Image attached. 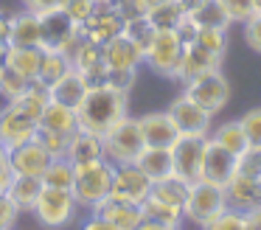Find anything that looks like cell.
<instances>
[{
	"mask_svg": "<svg viewBox=\"0 0 261 230\" xmlns=\"http://www.w3.org/2000/svg\"><path fill=\"white\" fill-rule=\"evenodd\" d=\"M194 42L202 45V48L211 50V54L225 56V50H227V28H199Z\"/></svg>",
	"mask_w": 261,
	"mask_h": 230,
	"instance_id": "cell-39",
	"label": "cell"
},
{
	"mask_svg": "<svg viewBox=\"0 0 261 230\" xmlns=\"http://www.w3.org/2000/svg\"><path fill=\"white\" fill-rule=\"evenodd\" d=\"M141 211H143V216H146V219H152V222H160V224H166V227H171V230H180L182 222H186V219H182V211H180V208L169 205V202L158 199V196H152V194L143 199Z\"/></svg>",
	"mask_w": 261,
	"mask_h": 230,
	"instance_id": "cell-31",
	"label": "cell"
},
{
	"mask_svg": "<svg viewBox=\"0 0 261 230\" xmlns=\"http://www.w3.org/2000/svg\"><path fill=\"white\" fill-rule=\"evenodd\" d=\"M152 194V180L135 166V163H126V166H115L113 171V196L126 202H135L143 205V199Z\"/></svg>",
	"mask_w": 261,
	"mask_h": 230,
	"instance_id": "cell-14",
	"label": "cell"
},
{
	"mask_svg": "<svg viewBox=\"0 0 261 230\" xmlns=\"http://www.w3.org/2000/svg\"><path fill=\"white\" fill-rule=\"evenodd\" d=\"M225 196H227V208H233V211H247V208L261 202L258 180H250L244 174H233V180L225 185Z\"/></svg>",
	"mask_w": 261,
	"mask_h": 230,
	"instance_id": "cell-26",
	"label": "cell"
},
{
	"mask_svg": "<svg viewBox=\"0 0 261 230\" xmlns=\"http://www.w3.org/2000/svg\"><path fill=\"white\" fill-rule=\"evenodd\" d=\"M177 3H180L182 9H186V11H194V9H197V6H199V3H205V0H177Z\"/></svg>",
	"mask_w": 261,
	"mask_h": 230,
	"instance_id": "cell-56",
	"label": "cell"
},
{
	"mask_svg": "<svg viewBox=\"0 0 261 230\" xmlns=\"http://www.w3.org/2000/svg\"><path fill=\"white\" fill-rule=\"evenodd\" d=\"M40 126L51 129V132H59V135H73L79 129V118H76V110H70V107L48 101L45 112L40 115Z\"/></svg>",
	"mask_w": 261,
	"mask_h": 230,
	"instance_id": "cell-28",
	"label": "cell"
},
{
	"mask_svg": "<svg viewBox=\"0 0 261 230\" xmlns=\"http://www.w3.org/2000/svg\"><path fill=\"white\" fill-rule=\"evenodd\" d=\"M34 140H37V143H40L51 157H65V151H68V143H70V135H59V132H51V129L37 126Z\"/></svg>",
	"mask_w": 261,
	"mask_h": 230,
	"instance_id": "cell-38",
	"label": "cell"
},
{
	"mask_svg": "<svg viewBox=\"0 0 261 230\" xmlns=\"http://www.w3.org/2000/svg\"><path fill=\"white\" fill-rule=\"evenodd\" d=\"M253 3H255V11L261 14V0H253Z\"/></svg>",
	"mask_w": 261,
	"mask_h": 230,
	"instance_id": "cell-59",
	"label": "cell"
},
{
	"mask_svg": "<svg viewBox=\"0 0 261 230\" xmlns=\"http://www.w3.org/2000/svg\"><path fill=\"white\" fill-rule=\"evenodd\" d=\"M9 160H12V171L14 174H29V177H42V171L48 168V163L54 160L45 149H42L37 140L17 146V149L9 151Z\"/></svg>",
	"mask_w": 261,
	"mask_h": 230,
	"instance_id": "cell-20",
	"label": "cell"
},
{
	"mask_svg": "<svg viewBox=\"0 0 261 230\" xmlns=\"http://www.w3.org/2000/svg\"><path fill=\"white\" fill-rule=\"evenodd\" d=\"M227 9V14H230L233 25H242L244 20H250V17L255 14V3L253 0H222Z\"/></svg>",
	"mask_w": 261,
	"mask_h": 230,
	"instance_id": "cell-46",
	"label": "cell"
},
{
	"mask_svg": "<svg viewBox=\"0 0 261 230\" xmlns=\"http://www.w3.org/2000/svg\"><path fill=\"white\" fill-rule=\"evenodd\" d=\"M3 62H6V70L17 73V76H25V79H37V73H40V62H42V48L9 45Z\"/></svg>",
	"mask_w": 261,
	"mask_h": 230,
	"instance_id": "cell-27",
	"label": "cell"
},
{
	"mask_svg": "<svg viewBox=\"0 0 261 230\" xmlns=\"http://www.w3.org/2000/svg\"><path fill=\"white\" fill-rule=\"evenodd\" d=\"M70 65H73L90 84H104L107 70H110L107 62H104V48H101V45L87 42V39L76 48V54L70 56Z\"/></svg>",
	"mask_w": 261,
	"mask_h": 230,
	"instance_id": "cell-19",
	"label": "cell"
},
{
	"mask_svg": "<svg viewBox=\"0 0 261 230\" xmlns=\"http://www.w3.org/2000/svg\"><path fill=\"white\" fill-rule=\"evenodd\" d=\"M202 230H244L242 224V211H233V208H227L222 216H216L211 224H205Z\"/></svg>",
	"mask_w": 261,
	"mask_h": 230,
	"instance_id": "cell-48",
	"label": "cell"
},
{
	"mask_svg": "<svg viewBox=\"0 0 261 230\" xmlns=\"http://www.w3.org/2000/svg\"><path fill=\"white\" fill-rule=\"evenodd\" d=\"M104 48V62L110 70H141L143 65V48L135 45L126 34H118L115 39H110Z\"/></svg>",
	"mask_w": 261,
	"mask_h": 230,
	"instance_id": "cell-18",
	"label": "cell"
},
{
	"mask_svg": "<svg viewBox=\"0 0 261 230\" xmlns=\"http://www.w3.org/2000/svg\"><path fill=\"white\" fill-rule=\"evenodd\" d=\"M12 160H9V151L0 146V191H6L9 180H12Z\"/></svg>",
	"mask_w": 261,
	"mask_h": 230,
	"instance_id": "cell-51",
	"label": "cell"
},
{
	"mask_svg": "<svg viewBox=\"0 0 261 230\" xmlns=\"http://www.w3.org/2000/svg\"><path fill=\"white\" fill-rule=\"evenodd\" d=\"M182 39L177 37V31H158L154 39L149 42V48L143 50V65L154 73V76H163L174 82L177 76V67H180L182 59Z\"/></svg>",
	"mask_w": 261,
	"mask_h": 230,
	"instance_id": "cell-8",
	"label": "cell"
},
{
	"mask_svg": "<svg viewBox=\"0 0 261 230\" xmlns=\"http://www.w3.org/2000/svg\"><path fill=\"white\" fill-rule=\"evenodd\" d=\"M186 14H188V11L182 9L177 0H163V3H158L154 9L146 11V17L152 20V25L158 28V31H174L177 22H180Z\"/></svg>",
	"mask_w": 261,
	"mask_h": 230,
	"instance_id": "cell-34",
	"label": "cell"
},
{
	"mask_svg": "<svg viewBox=\"0 0 261 230\" xmlns=\"http://www.w3.org/2000/svg\"><path fill=\"white\" fill-rule=\"evenodd\" d=\"M239 168V155L227 151L222 143H216L208 135V146H205V157H202V171H199V180H208V183L216 185H227L233 180Z\"/></svg>",
	"mask_w": 261,
	"mask_h": 230,
	"instance_id": "cell-13",
	"label": "cell"
},
{
	"mask_svg": "<svg viewBox=\"0 0 261 230\" xmlns=\"http://www.w3.org/2000/svg\"><path fill=\"white\" fill-rule=\"evenodd\" d=\"M82 42H85V37L79 31V22H73L62 9H51L40 14V48L42 50H62L70 59Z\"/></svg>",
	"mask_w": 261,
	"mask_h": 230,
	"instance_id": "cell-5",
	"label": "cell"
},
{
	"mask_svg": "<svg viewBox=\"0 0 261 230\" xmlns=\"http://www.w3.org/2000/svg\"><path fill=\"white\" fill-rule=\"evenodd\" d=\"M82 205L76 202L73 191L68 188H42L40 199H37L31 216L37 219V224L45 230H68L79 222Z\"/></svg>",
	"mask_w": 261,
	"mask_h": 230,
	"instance_id": "cell-2",
	"label": "cell"
},
{
	"mask_svg": "<svg viewBox=\"0 0 261 230\" xmlns=\"http://www.w3.org/2000/svg\"><path fill=\"white\" fill-rule=\"evenodd\" d=\"M242 224H244V230H261V202L242 211Z\"/></svg>",
	"mask_w": 261,
	"mask_h": 230,
	"instance_id": "cell-50",
	"label": "cell"
},
{
	"mask_svg": "<svg viewBox=\"0 0 261 230\" xmlns=\"http://www.w3.org/2000/svg\"><path fill=\"white\" fill-rule=\"evenodd\" d=\"M227 211V196H225V185L208 183V180H197L191 183L186 196V205H182V219L188 224L202 230L205 224H211L216 216Z\"/></svg>",
	"mask_w": 261,
	"mask_h": 230,
	"instance_id": "cell-4",
	"label": "cell"
},
{
	"mask_svg": "<svg viewBox=\"0 0 261 230\" xmlns=\"http://www.w3.org/2000/svg\"><path fill=\"white\" fill-rule=\"evenodd\" d=\"M104 84H110V87H115V90L129 95L132 87L138 84V70H107Z\"/></svg>",
	"mask_w": 261,
	"mask_h": 230,
	"instance_id": "cell-43",
	"label": "cell"
},
{
	"mask_svg": "<svg viewBox=\"0 0 261 230\" xmlns=\"http://www.w3.org/2000/svg\"><path fill=\"white\" fill-rule=\"evenodd\" d=\"M132 230H171V227H166V224H160V222H152V219H146V216H143V219H141V222H138Z\"/></svg>",
	"mask_w": 261,
	"mask_h": 230,
	"instance_id": "cell-54",
	"label": "cell"
},
{
	"mask_svg": "<svg viewBox=\"0 0 261 230\" xmlns=\"http://www.w3.org/2000/svg\"><path fill=\"white\" fill-rule=\"evenodd\" d=\"M79 230H118V227H115V224H110L107 219L96 216V213H87V219L82 222Z\"/></svg>",
	"mask_w": 261,
	"mask_h": 230,
	"instance_id": "cell-52",
	"label": "cell"
},
{
	"mask_svg": "<svg viewBox=\"0 0 261 230\" xmlns=\"http://www.w3.org/2000/svg\"><path fill=\"white\" fill-rule=\"evenodd\" d=\"M73 166L79 163H93V160H104V140L101 135H93L87 129H76L70 135V143H68V151H65Z\"/></svg>",
	"mask_w": 261,
	"mask_h": 230,
	"instance_id": "cell-24",
	"label": "cell"
},
{
	"mask_svg": "<svg viewBox=\"0 0 261 230\" xmlns=\"http://www.w3.org/2000/svg\"><path fill=\"white\" fill-rule=\"evenodd\" d=\"M208 138L205 135H180L177 143L171 146V157H174V174L186 183H197L199 171H202V157Z\"/></svg>",
	"mask_w": 261,
	"mask_h": 230,
	"instance_id": "cell-11",
	"label": "cell"
},
{
	"mask_svg": "<svg viewBox=\"0 0 261 230\" xmlns=\"http://www.w3.org/2000/svg\"><path fill=\"white\" fill-rule=\"evenodd\" d=\"M20 216H23V213H20L17 205L9 199V194L6 191H0V230H14Z\"/></svg>",
	"mask_w": 261,
	"mask_h": 230,
	"instance_id": "cell-45",
	"label": "cell"
},
{
	"mask_svg": "<svg viewBox=\"0 0 261 230\" xmlns=\"http://www.w3.org/2000/svg\"><path fill=\"white\" fill-rule=\"evenodd\" d=\"M211 138L216 140V143H222L227 151H233V155H242L244 149L250 146V140H247V135H244V126H242V121H225V123H219V126L211 132Z\"/></svg>",
	"mask_w": 261,
	"mask_h": 230,
	"instance_id": "cell-33",
	"label": "cell"
},
{
	"mask_svg": "<svg viewBox=\"0 0 261 230\" xmlns=\"http://www.w3.org/2000/svg\"><path fill=\"white\" fill-rule=\"evenodd\" d=\"M135 166L141 168L152 183H158V180L174 174V157H171V149H166V146H146V149L138 155Z\"/></svg>",
	"mask_w": 261,
	"mask_h": 230,
	"instance_id": "cell-25",
	"label": "cell"
},
{
	"mask_svg": "<svg viewBox=\"0 0 261 230\" xmlns=\"http://www.w3.org/2000/svg\"><path fill=\"white\" fill-rule=\"evenodd\" d=\"M29 84H31V79L17 76V73L6 70V73H3V79H0V98H6V101L20 98V95L29 90Z\"/></svg>",
	"mask_w": 261,
	"mask_h": 230,
	"instance_id": "cell-41",
	"label": "cell"
},
{
	"mask_svg": "<svg viewBox=\"0 0 261 230\" xmlns=\"http://www.w3.org/2000/svg\"><path fill=\"white\" fill-rule=\"evenodd\" d=\"M138 123H141L146 146H166V149H171L177 143V138H180V129H177L174 118L169 115V110L146 112V115L138 118Z\"/></svg>",
	"mask_w": 261,
	"mask_h": 230,
	"instance_id": "cell-16",
	"label": "cell"
},
{
	"mask_svg": "<svg viewBox=\"0 0 261 230\" xmlns=\"http://www.w3.org/2000/svg\"><path fill=\"white\" fill-rule=\"evenodd\" d=\"M42 185L48 188H73V163L68 157H54L42 171Z\"/></svg>",
	"mask_w": 261,
	"mask_h": 230,
	"instance_id": "cell-36",
	"label": "cell"
},
{
	"mask_svg": "<svg viewBox=\"0 0 261 230\" xmlns=\"http://www.w3.org/2000/svg\"><path fill=\"white\" fill-rule=\"evenodd\" d=\"M87 87H90V82H87V79L76 70V67H70V70L65 73L62 79H57V82H54L48 90H51V101L76 110V107L82 104V98H85Z\"/></svg>",
	"mask_w": 261,
	"mask_h": 230,
	"instance_id": "cell-23",
	"label": "cell"
},
{
	"mask_svg": "<svg viewBox=\"0 0 261 230\" xmlns=\"http://www.w3.org/2000/svg\"><path fill=\"white\" fill-rule=\"evenodd\" d=\"M79 31L87 42L107 45L110 39L124 34V17H121V11L113 9L107 0H96V6H93V11L87 14V20L79 22Z\"/></svg>",
	"mask_w": 261,
	"mask_h": 230,
	"instance_id": "cell-9",
	"label": "cell"
},
{
	"mask_svg": "<svg viewBox=\"0 0 261 230\" xmlns=\"http://www.w3.org/2000/svg\"><path fill=\"white\" fill-rule=\"evenodd\" d=\"M135 3L141 6V11H143V14H146L149 9H154V6H158V3H163V0H135Z\"/></svg>",
	"mask_w": 261,
	"mask_h": 230,
	"instance_id": "cell-55",
	"label": "cell"
},
{
	"mask_svg": "<svg viewBox=\"0 0 261 230\" xmlns=\"http://www.w3.org/2000/svg\"><path fill=\"white\" fill-rule=\"evenodd\" d=\"M48 101H51V90H48V84H42L40 79H31L29 90H25L20 98H14L12 104H17L25 115H31L37 123H40V115L45 112Z\"/></svg>",
	"mask_w": 261,
	"mask_h": 230,
	"instance_id": "cell-30",
	"label": "cell"
},
{
	"mask_svg": "<svg viewBox=\"0 0 261 230\" xmlns=\"http://www.w3.org/2000/svg\"><path fill=\"white\" fill-rule=\"evenodd\" d=\"M174 31H177V37L182 39V45H191L194 39H197V31H199V25H197V22H194L188 14H186L180 22H177V28H174Z\"/></svg>",
	"mask_w": 261,
	"mask_h": 230,
	"instance_id": "cell-49",
	"label": "cell"
},
{
	"mask_svg": "<svg viewBox=\"0 0 261 230\" xmlns=\"http://www.w3.org/2000/svg\"><path fill=\"white\" fill-rule=\"evenodd\" d=\"M258 191H261V177H258Z\"/></svg>",
	"mask_w": 261,
	"mask_h": 230,
	"instance_id": "cell-60",
	"label": "cell"
},
{
	"mask_svg": "<svg viewBox=\"0 0 261 230\" xmlns=\"http://www.w3.org/2000/svg\"><path fill=\"white\" fill-rule=\"evenodd\" d=\"M188 17L199 28H230L233 25V20H230V14H227L222 0H205L194 11H188Z\"/></svg>",
	"mask_w": 261,
	"mask_h": 230,
	"instance_id": "cell-29",
	"label": "cell"
},
{
	"mask_svg": "<svg viewBox=\"0 0 261 230\" xmlns=\"http://www.w3.org/2000/svg\"><path fill=\"white\" fill-rule=\"evenodd\" d=\"M101 140H104V157H107L113 166L135 163L138 155L146 149L141 123H138V118H132V115H126L124 121H118Z\"/></svg>",
	"mask_w": 261,
	"mask_h": 230,
	"instance_id": "cell-6",
	"label": "cell"
},
{
	"mask_svg": "<svg viewBox=\"0 0 261 230\" xmlns=\"http://www.w3.org/2000/svg\"><path fill=\"white\" fill-rule=\"evenodd\" d=\"M87 213H96V216L107 219L110 224H115L118 230H132L138 222L143 219V211L141 205H135V202H126V199H118V196H104L98 205H93Z\"/></svg>",
	"mask_w": 261,
	"mask_h": 230,
	"instance_id": "cell-17",
	"label": "cell"
},
{
	"mask_svg": "<svg viewBox=\"0 0 261 230\" xmlns=\"http://www.w3.org/2000/svg\"><path fill=\"white\" fill-rule=\"evenodd\" d=\"M6 50H9V39H3V37H0V59L6 56Z\"/></svg>",
	"mask_w": 261,
	"mask_h": 230,
	"instance_id": "cell-57",
	"label": "cell"
},
{
	"mask_svg": "<svg viewBox=\"0 0 261 230\" xmlns=\"http://www.w3.org/2000/svg\"><path fill=\"white\" fill-rule=\"evenodd\" d=\"M236 174H244V177H250V180H258L261 177V146L250 143L247 149L239 155Z\"/></svg>",
	"mask_w": 261,
	"mask_h": 230,
	"instance_id": "cell-40",
	"label": "cell"
},
{
	"mask_svg": "<svg viewBox=\"0 0 261 230\" xmlns=\"http://www.w3.org/2000/svg\"><path fill=\"white\" fill-rule=\"evenodd\" d=\"M242 39H244V45H247L253 54L261 56V14L258 11H255L250 20L242 22Z\"/></svg>",
	"mask_w": 261,
	"mask_h": 230,
	"instance_id": "cell-42",
	"label": "cell"
},
{
	"mask_svg": "<svg viewBox=\"0 0 261 230\" xmlns=\"http://www.w3.org/2000/svg\"><path fill=\"white\" fill-rule=\"evenodd\" d=\"M222 59H225V56L211 54V50H205L202 45H197V42L186 45L174 82L186 84V82H191V79H197V76H205V73H211V70H219V67H222Z\"/></svg>",
	"mask_w": 261,
	"mask_h": 230,
	"instance_id": "cell-15",
	"label": "cell"
},
{
	"mask_svg": "<svg viewBox=\"0 0 261 230\" xmlns=\"http://www.w3.org/2000/svg\"><path fill=\"white\" fill-rule=\"evenodd\" d=\"M37 126H40V123L31 115H25V112L20 110L17 104H12V101H6V107H0V146L6 151L34 140Z\"/></svg>",
	"mask_w": 261,
	"mask_h": 230,
	"instance_id": "cell-10",
	"label": "cell"
},
{
	"mask_svg": "<svg viewBox=\"0 0 261 230\" xmlns=\"http://www.w3.org/2000/svg\"><path fill=\"white\" fill-rule=\"evenodd\" d=\"M124 34L135 45H141V48L146 50L149 42L154 39V34H158V28L152 25V20H149L146 14H135V17H129V20H124Z\"/></svg>",
	"mask_w": 261,
	"mask_h": 230,
	"instance_id": "cell-37",
	"label": "cell"
},
{
	"mask_svg": "<svg viewBox=\"0 0 261 230\" xmlns=\"http://www.w3.org/2000/svg\"><path fill=\"white\" fill-rule=\"evenodd\" d=\"M20 3H23V9H31V11H37V14H42V11L59 9L62 0H20Z\"/></svg>",
	"mask_w": 261,
	"mask_h": 230,
	"instance_id": "cell-53",
	"label": "cell"
},
{
	"mask_svg": "<svg viewBox=\"0 0 261 230\" xmlns=\"http://www.w3.org/2000/svg\"><path fill=\"white\" fill-rule=\"evenodd\" d=\"M3 73H6V62L0 59V79H3Z\"/></svg>",
	"mask_w": 261,
	"mask_h": 230,
	"instance_id": "cell-58",
	"label": "cell"
},
{
	"mask_svg": "<svg viewBox=\"0 0 261 230\" xmlns=\"http://www.w3.org/2000/svg\"><path fill=\"white\" fill-rule=\"evenodd\" d=\"M242 126H244V135H247L250 143L261 146V107H253V110H247L242 118Z\"/></svg>",
	"mask_w": 261,
	"mask_h": 230,
	"instance_id": "cell-44",
	"label": "cell"
},
{
	"mask_svg": "<svg viewBox=\"0 0 261 230\" xmlns=\"http://www.w3.org/2000/svg\"><path fill=\"white\" fill-rule=\"evenodd\" d=\"M230 93H233V87H230V82H227V76L222 73V67L182 84V95H188L194 104H199L205 112H211L214 118L227 107Z\"/></svg>",
	"mask_w": 261,
	"mask_h": 230,
	"instance_id": "cell-7",
	"label": "cell"
},
{
	"mask_svg": "<svg viewBox=\"0 0 261 230\" xmlns=\"http://www.w3.org/2000/svg\"><path fill=\"white\" fill-rule=\"evenodd\" d=\"M93 6H96V0H62L59 9H62L73 22H85L87 14L93 11Z\"/></svg>",
	"mask_w": 261,
	"mask_h": 230,
	"instance_id": "cell-47",
	"label": "cell"
},
{
	"mask_svg": "<svg viewBox=\"0 0 261 230\" xmlns=\"http://www.w3.org/2000/svg\"><path fill=\"white\" fill-rule=\"evenodd\" d=\"M188 188H191V183H186V180H180L177 174H171V177H163V180H158V183H152V196H158V199H163V202H169V205H174L182 211Z\"/></svg>",
	"mask_w": 261,
	"mask_h": 230,
	"instance_id": "cell-32",
	"label": "cell"
},
{
	"mask_svg": "<svg viewBox=\"0 0 261 230\" xmlns=\"http://www.w3.org/2000/svg\"><path fill=\"white\" fill-rule=\"evenodd\" d=\"M169 115L174 118L180 135H205V138H208V135L214 132V115L205 112L202 107L194 104V101L182 93L169 104Z\"/></svg>",
	"mask_w": 261,
	"mask_h": 230,
	"instance_id": "cell-12",
	"label": "cell"
},
{
	"mask_svg": "<svg viewBox=\"0 0 261 230\" xmlns=\"http://www.w3.org/2000/svg\"><path fill=\"white\" fill-rule=\"evenodd\" d=\"M70 67L73 65H70V59L62 54V50H42V62H40V73H37V79L51 87V84L57 82V79H62Z\"/></svg>",
	"mask_w": 261,
	"mask_h": 230,
	"instance_id": "cell-35",
	"label": "cell"
},
{
	"mask_svg": "<svg viewBox=\"0 0 261 230\" xmlns=\"http://www.w3.org/2000/svg\"><path fill=\"white\" fill-rule=\"evenodd\" d=\"M126 115H129V95L110 87V84H90L82 104L76 107L79 129H87L93 135H101V138Z\"/></svg>",
	"mask_w": 261,
	"mask_h": 230,
	"instance_id": "cell-1",
	"label": "cell"
},
{
	"mask_svg": "<svg viewBox=\"0 0 261 230\" xmlns=\"http://www.w3.org/2000/svg\"><path fill=\"white\" fill-rule=\"evenodd\" d=\"M42 177H29V174H12V180H9L6 185V194L9 199L17 205L20 213H31L37 205V199H40L42 194Z\"/></svg>",
	"mask_w": 261,
	"mask_h": 230,
	"instance_id": "cell-22",
	"label": "cell"
},
{
	"mask_svg": "<svg viewBox=\"0 0 261 230\" xmlns=\"http://www.w3.org/2000/svg\"><path fill=\"white\" fill-rule=\"evenodd\" d=\"M113 171L115 166L104 157V160L93 163H79L73 166V196L82 205V211H90L93 205L113 194Z\"/></svg>",
	"mask_w": 261,
	"mask_h": 230,
	"instance_id": "cell-3",
	"label": "cell"
},
{
	"mask_svg": "<svg viewBox=\"0 0 261 230\" xmlns=\"http://www.w3.org/2000/svg\"><path fill=\"white\" fill-rule=\"evenodd\" d=\"M9 45L40 48V14L31 9H20L9 14Z\"/></svg>",
	"mask_w": 261,
	"mask_h": 230,
	"instance_id": "cell-21",
	"label": "cell"
}]
</instances>
